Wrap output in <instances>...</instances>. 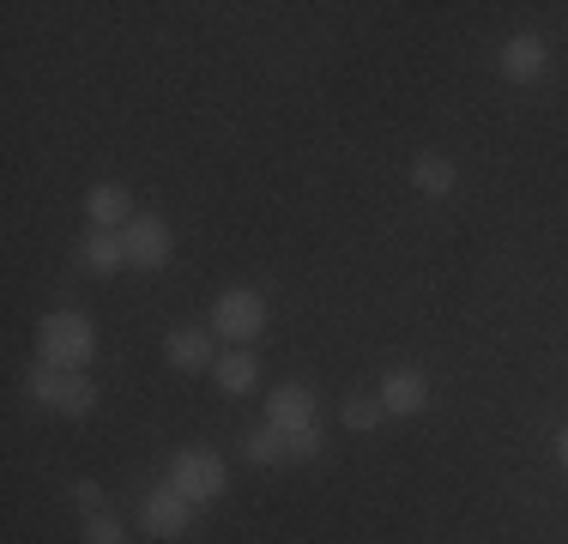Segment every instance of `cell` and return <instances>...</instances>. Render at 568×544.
I'll return each instance as SVG.
<instances>
[{"label": "cell", "mask_w": 568, "mask_h": 544, "mask_svg": "<svg viewBox=\"0 0 568 544\" xmlns=\"http://www.w3.org/2000/svg\"><path fill=\"white\" fill-rule=\"evenodd\" d=\"M496 67H503V79H508V85H532V79H545V67H550L545 37H532V31L508 37L503 54H496Z\"/></svg>", "instance_id": "cell-7"}, {"label": "cell", "mask_w": 568, "mask_h": 544, "mask_svg": "<svg viewBox=\"0 0 568 544\" xmlns=\"http://www.w3.org/2000/svg\"><path fill=\"white\" fill-rule=\"evenodd\" d=\"M85 544H128V526L115 514H91L85 521Z\"/></svg>", "instance_id": "cell-18"}, {"label": "cell", "mask_w": 568, "mask_h": 544, "mask_svg": "<svg viewBox=\"0 0 568 544\" xmlns=\"http://www.w3.org/2000/svg\"><path fill=\"white\" fill-rule=\"evenodd\" d=\"M73 502H79V508H85V514H103V484L79 478V484H73Z\"/></svg>", "instance_id": "cell-19"}, {"label": "cell", "mask_w": 568, "mask_h": 544, "mask_svg": "<svg viewBox=\"0 0 568 544\" xmlns=\"http://www.w3.org/2000/svg\"><path fill=\"white\" fill-rule=\"evenodd\" d=\"M454 182H459L454 158H442V152H424V158H412V188H417V194H429V200H448V194H454Z\"/></svg>", "instance_id": "cell-14"}, {"label": "cell", "mask_w": 568, "mask_h": 544, "mask_svg": "<svg viewBox=\"0 0 568 544\" xmlns=\"http://www.w3.org/2000/svg\"><path fill=\"white\" fill-rule=\"evenodd\" d=\"M79 261H85V272H98V279H115V272L128 266V242H121V230H91L85 249H79Z\"/></svg>", "instance_id": "cell-13"}, {"label": "cell", "mask_w": 568, "mask_h": 544, "mask_svg": "<svg viewBox=\"0 0 568 544\" xmlns=\"http://www.w3.org/2000/svg\"><path fill=\"white\" fill-rule=\"evenodd\" d=\"M164 357H170V370H182V375L212 370V363H219V351H212V326H170Z\"/></svg>", "instance_id": "cell-8"}, {"label": "cell", "mask_w": 568, "mask_h": 544, "mask_svg": "<svg viewBox=\"0 0 568 544\" xmlns=\"http://www.w3.org/2000/svg\"><path fill=\"white\" fill-rule=\"evenodd\" d=\"M85 212H91V230H128L133 218H140V212H133V194L121 182H98V188H91Z\"/></svg>", "instance_id": "cell-11"}, {"label": "cell", "mask_w": 568, "mask_h": 544, "mask_svg": "<svg viewBox=\"0 0 568 544\" xmlns=\"http://www.w3.org/2000/svg\"><path fill=\"white\" fill-rule=\"evenodd\" d=\"M242 460H248V466H278L284 460V430H273V424L248 430L242 435Z\"/></svg>", "instance_id": "cell-15"}, {"label": "cell", "mask_w": 568, "mask_h": 544, "mask_svg": "<svg viewBox=\"0 0 568 544\" xmlns=\"http://www.w3.org/2000/svg\"><path fill=\"white\" fill-rule=\"evenodd\" d=\"M187 526H194V502H187L170 478L158 484V490H145V502H140V533H152V538H187Z\"/></svg>", "instance_id": "cell-5"}, {"label": "cell", "mask_w": 568, "mask_h": 544, "mask_svg": "<svg viewBox=\"0 0 568 544\" xmlns=\"http://www.w3.org/2000/svg\"><path fill=\"white\" fill-rule=\"evenodd\" d=\"M375 400L387 405V417H417L429 405V381H424V370H387Z\"/></svg>", "instance_id": "cell-10"}, {"label": "cell", "mask_w": 568, "mask_h": 544, "mask_svg": "<svg viewBox=\"0 0 568 544\" xmlns=\"http://www.w3.org/2000/svg\"><path fill=\"white\" fill-rule=\"evenodd\" d=\"M557 460H562V472H568V424L557 430Z\"/></svg>", "instance_id": "cell-20"}, {"label": "cell", "mask_w": 568, "mask_h": 544, "mask_svg": "<svg viewBox=\"0 0 568 544\" xmlns=\"http://www.w3.org/2000/svg\"><path fill=\"white\" fill-rule=\"evenodd\" d=\"M121 242H128V266L133 272H158V266H170V254H175V230L158 212H140L128 230H121Z\"/></svg>", "instance_id": "cell-6"}, {"label": "cell", "mask_w": 568, "mask_h": 544, "mask_svg": "<svg viewBox=\"0 0 568 544\" xmlns=\"http://www.w3.org/2000/svg\"><path fill=\"white\" fill-rule=\"evenodd\" d=\"M261 333H266V303H261V291H248V284H230L219 303H212V339H224V345L236 351V345H254Z\"/></svg>", "instance_id": "cell-3"}, {"label": "cell", "mask_w": 568, "mask_h": 544, "mask_svg": "<svg viewBox=\"0 0 568 544\" xmlns=\"http://www.w3.org/2000/svg\"><path fill=\"white\" fill-rule=\"evenodd\" d=\"M37 357L55 363V370H91L98 357V321L79 315V309H55L37 326Z\"/></svg>", "instance_id": "cell-1"}, {"label": "cell", "mask_w": 568, "mask_h": 544, "mask_svg": "<svg viewBox=\"0 0 568 544\" xmlns=\"http://www.w3.org/2000/svg\"><path fill=\"white\" fill-rule=\"evenodd\" d=\"M170 484L182 490L194 508H206V502H219L224 496V484H230V466L212 447H182V454L170 460Z\"/></svg>", "instance_id": "cell-4"}, {"label": "cell", "mask_w": 568, "mask_h": 544, "mask_svg": "<svg viewBox=\"0 0 568 544\" xmlns=\"http://www.w3.org/2000/svg\"><path fill=\"white\" fill-rule=\"evenodd\" d=\"M212 381H219L230 400H242V393L261 387V363H254V351H219V363H212Z\"/></svg>", "instance_id": "cell-12"}, {"label": "cell", "mask_w": 568, "mask_h": 544, "mask_svg": "<svg viewBox=\"0 0 568 544\" xmlns=\"http://www.w3.org/2000/svg\"><path fill=\"white\" fill-rule=\"evenodd\" d=\"M24 393H31L37 405H49V412H61V417H91L98 412V381H91L85 370H55V363H43V357L24 370Z\"/></svg>", "instance_id": "cell-2"}, {"label": "cell", "mask_w": 568, "mask_h": 544, "mask_svg": "<svg viewBox=\"0 0 568 544\" xmlns=\"http://www.w3.org/2000/svg\"><path fill=\"white\" fill-rule=\"evenodd\" d=\"M321 454H327V435H321V424L284 435V460H321Z\"/></svg>", "instance_id": "cell-17"}, {"label": "cell", "mask_w": 568, "mask_h": 544, "mask_svg": "<svg viewBox=\"0 0 568 544\" xmlns=\"http://www.w3.org/2000/svg\"><path fill=\"white\" fill-rule=\"evenodd\" d=\"M382 417H387V405L375 400V393H351V400L339 405V424L357 430V435H369L375 424H382Z\"/></svg>", "instance_id": "cell-16"}, {"label": "cell", "mask_w": 568, "mask_h": 544, "mask_svg": "<svg viewBox=\"0 0 568 544\" xmlns=\"http://www.w3.org/2000/svg\"><path fill=\"white\" fill-rule=\"evenodd\" d=\"M266 424L284 430V435L308 430V424H315V393H308L303 381H278L273 400H266Z\"/></svg>", "instance_id": "cell-9"}]
</instances>
